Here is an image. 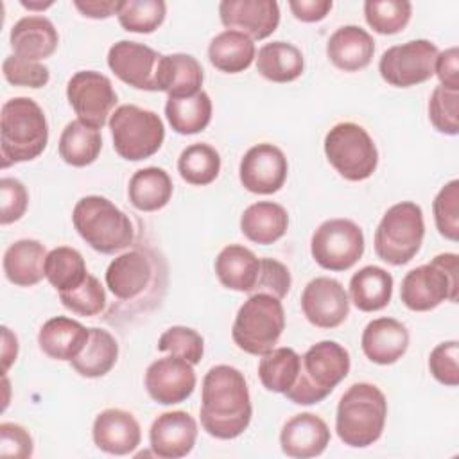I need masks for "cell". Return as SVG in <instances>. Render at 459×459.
<instances>
[{"mask_svg": "<svg viewBox=\"0 0 459 459\" xmlns=\"http://www.w3.org/2000/svg\"><path fill=\"white\" fill-rule=\"evenodd\" d=\"M253 405L246 377L233 366L208 369L201 387V425L212 437L235 439L251 421Z\"/></svg>", "mask_w": 459, "mask_h": 459, "instance_id": "obj_1", "label": "cell"}, {"mask_svg": "<svg viewBox=\"0 0 459 459\" xmlns=\"http://www.w3.org/2000/svg\"><path fill=\"white\" fill-rule=\"evenodd\" d=\"M48 143V124L39 104L29 97L4 102L0 115L2 167L38 158Z\"/></svg>", "mask_w": 459, "mask_h": 459, "instance_id": "obj_2", "label": "cell"}, {"mask_svg": "<svg viewBox=\"0 0 459 459\" xmlns=\"http://www.w3.org/2000/svg\"><path fill=\"white\" fill-rule=\"evenodd\" d=\"M387 418L384 393L368 382L350 385L337 403L335 430L339 439L353 448H366L380 439Z\"/></svg>", "mask_w": 459, "mask_h": 459, "instance_id": "obj_3", "label": "cell"}, {"mask_svg": "<svg viewBox=\"0 0 459 459\" xmlns=\"http://www.w3.org/2000/svg\"><path fill=\"white\" fill-rule=\"evenodd\" d=\"M350 366V353L342 344L335 341L316 342L301 355L298 378L283 394L298 405L319 403L346 378Z\"/></svg>", "mask_w": 459, "mask_h": 459, "instance_id": "obj_4", "label": "cell"}, {"mask_svg": "<svg viewBox=\"0 0 459 459\" xmlns=\"http://www.w3.org/2000/svg\"><path fill=\"white\" fill-rule=\"evenodd\" d=\"M72 222L79 237L102 255L118 253L134 240L129 215L102 195L81 197L74 206Z\"/></svg>", "mask_w": 459, "mask_h": 459, "instance_id": "obj_5", "label": "cell"}, {"mask_svg": "<svg viewBox=\"0 0 459 459\" xmlns=\"http://www.w3.org/2000/svg\"><path fill=\"white\" fill-rule=\"evenodd\" d=\"M459 256L441 253L429 264L411 269L400 287V299L412 312H429L443 301H457Z\"/></svg>", "mask_w": 459, "mask_h": 459, "instance_id": "obj_6", "label": "cell"}, {"mask_svg": "<svg viewBox=\"0 0 459 459\" xmlns=\"http://www.w3.org/2000/svg\"><path fill=\"white\" fill-rule=\"evenodd\" d=\"M285 330V310L278 298L264 292L251 294L238 308L231 337L249 355H265L280 341Z\"/></svg>", "mask_w": 459, "mask_h": 459, "instance_id": "obj_7", "label": "cell"}, {"mask_svg": "<svg viewBox=\"0 0 459 459\" xmlns=\"http://www.w3.org/2000/svg\"><path fill=\"white\" fill-rule=\"evenodd\" d=\"M425 237V221L420 204L402 201L387 208L375 231V253L391 265L411 262Z\"/></svg>", "mask_w": 459, "mask_h": 459, "instance_id": "obj_8", "label": "cell"}, {"mask_svg": "<svg viewBox=\"0 0 459 459\" xmlns=\"http://www.w3.org/2000/svg\"><path fill=\"white\" fill-rule=\"evenodd\" d=\"M113 149L127 161L147 160L156 154L165 140L161 118L145 108L134 104L118 106L109 120Z\"/></svg>", "mask_w": 459, "mask_h": 459, "instance_id": "obj_9", "label": "cell"}, {"mask_svg": "<svg viewBox=\"0 0 459 459\" xmlns=\"http://www.w3.org/2000/svg\"><path fill=\"white\" fill-rule=\"evenodd\" d=\"M330 165L348 181H364L377 170L378 151L369 133L355 122H339L325 136Z\"/></svg>", "mask_w": 459, "mask_h": 459, "instance_id": "obj_10", "label": "cell"}, {"mask_svg": "<svg viewBox=\"0 0 459 459\" xmlns=\"http://www.w3.org/2000/svg\"><path fill=\"white\" fill-rule=\"evenodd\" d=\"M310 253L326 271H348L364 255V233L350 219H328L314 231Z\"/></svg>", "mask_w": 459, "mask_h": 459, "instance_id": "obj_11", "label": "cell"}, {"mask_svg": "<svg viewBox=\"0 0 459 459\" xmlns=\"http://www.w3.org/2000/svg\"><path fill=\"white\" fill-rule=\"evenodd\" d=\"M437 47L429 39H412L389 47L380 61L382 79L396 88H411L429 81L434 75Z\"/></svg>", "mask_w": 459, "mask_h": 459, "instance_id": "obj_12", "label": "cell"}, {"mask_svg": "<svg viewBox=\"0 0 459 459\" xmlns=\"http://www.w3.org/2000/svg\"><path fill=\"white\" fill-rule=\"evenodd\" d=\"M66 99L72 109L84 126L102 129L118 102V95L109 81L100 72H75L66 84Z\"/></svg>", "mask_w": 459, "mask_h": 459, "instance_id": "obj_13", "label": "cell"}, {"mask_svg": "<svg viewBox=\"0 0 459 459\" xmlns=\"http://www.w3.org/2000/svg\"><path fill=\"white\" fill-rule=\"evenodd\" d=\"M289 165L283 151L273 143H256L246 151L238 165V178L247 192L269 195L287 179Z\"/></svg>", "mask_w": 459, "mask_h": 459, "instance_id": "obj_14", "label": "cell"}, {"mask_svg": "<svg viewBox=\"0 0 459 459\" xmlns=\"http://www.w3.org/2000/svg\"><path fill=\"white\" fill-rule=\"evenodd\" d=\"M301 310L310 325L332 330L346 321L350 298L341 281L317 276L310 280L301 292Z\"/></svg>", "mask_w": 459, "mask_h": 459, "instance_id": "obj_15", "label": "cell"}, {"mask_svg": "<svg viewBox=\"0 0 459 459\" xmlns=\"http://www.w3.org/2000/svg\"><path fill=\"white\" fill-rule=\"evenodd\" d=\"M160 59L161 54L154 48L127 39L117 41L108 52L109 70L127 86L145 91H158L156 72Z\"/></svg>", "mask_w": 459, "mask_h": 459, "instance_id": "obj_16", "label": "cell"}, {"mask_svg": "<svg viewBox=\"0 0 459 459\" xmlns=\"http://www.w3.org/2000/svg\"><path fill=\"white\" fill-rule=\"evenodd\" d=\"M143 382L154 402L174 405L185 402L194 393L197 378L188 360L178 355H169L149 364Z\"/></svg>", "mask_w": 459, "mask_h": 459, "instance_id": "obj_17", "label": "cell"}, {"mask_svg": "<svg viewBox=\"0 0 459 459\" xmlns=\"http://www.w3.org/2000/svg\"><path fill=\"white\" fill-rule=\"evenodd\" d=\"M219 18L228 30L265 39L278 29L280 5L276 0H222Z\"/></svg>", "mask_w": 459, "mask_h": 459, "instance_id": "obj_18", "label": "cell"}, {"mask_svg": "<svg viewBox=\"0 0 459 459\" xmlns=\"http://www.w3.org/2000/svg\"><path fill=\"white\" fill-rule=\"evenodd\" d=\"M197 439V421L186 411H167L149 429V443L154 455L179 459L192 452Z\"/></svg>", "mask_w": 459, "mask_h": 459, "instance_id": "obj_19", "label": "cell"}, {"mask_svg": "<svg viewBox=\"0 0 459 459\" xmlns=\"http://www.w3.org/2000/svg\"><path fill=\"white\" fill-rule=\"evenodd\" d=\"M152 274L154 267L147 253L131 249L111 260L106 269V285L117 299L131 301L152 283Z\"/></svg>", "mask_w": 459, "mask_h": 459, "instance_id": "obj_20", "label": "cell"}, {"mask_svg": "<svg viewBox=\"0 0 459 459\" xmlns=\"http://www.w3.org/2000/svg\"><path fill=\"white\" fill-rule=\"evenodd\" d=\"M330 443V429L314 412H301L285 421L280 432L281 452L294 459L321 455Z\"/></svg>", "mask_w": 459, "mask_h": 459, "instance_id": "obj_21", "label": "cell"}, {"mask_svg": "<svg viewBox=\"0 0 459 459\" xmlns=\"http://www.w3.org/2000/svg\"><path fill=\"white\" fill-rule=\"evenodd\" d=\"M91 437L99 450L111 455H126L140 445L142 430L131 412L124 409H104L93 421Z\"/></svg>", "mask_w": 459, "mask_h": 459, "instance_id": "obj_22", "label": "cell"}, {"mask_svg": "<svg viewBox=\"0 0 459 459\" xmlns=\"http://www.w3.org/2000/svg\"><path fill=\"white\" fill-rule=\"evenodd\" d=\"M360 346L371 362L389 366L405 355L409 348V330L394 317H377L366 325Z\"/></svg>", "mask_w": 459, "mask_h": 459, "instance_id": "obj_23", "label": "cell"}, {"mask_svg": "<svg viewBox=\"0 0 459 459\" xmlns=\"http://www.w3.org/2000/svg\"><path fill=\"white\" fill-rule=\"evenodd\" d=\"M9 43L14 50V56L29 61H41L56 52L59 45V34L48 18L32 14L20 18L13 25Z\"/></svg>", "mask_w": 459, "mask_h": 459, "instance_id": "obj_24", "label": "cell"}, {"mask_svg": "<svg viewBox=\"0 0 459 459\" xmlns=\"http://www.w3.org/2000/svg\"><path fill=\"white\" fill-rule=\"evenodd\" d=\"M375 54L373 36L359 25L339 27L326 43L330 63L342 72H359L366 68Z\"/></svg>", "mask_w": 459, "mask_h": 459, "instance_id": "obj_25", "label": "cell"}, {"mask_svg": "<svg viewBox=\"0 0 459 459\" xmlns=\"http://www.w3.org/2000/svg\"><path fill=\"white\" fill-rule=\"evenodd\" d=\"M203 66L190 54L161 56L156 72V90L165 91L169 99L192 97L201 91Z\"/></svg>", "mask_w": 459, "mask_h": 459, "instance_id": "obj_26", "label": "cell"}, {"mask_svg": "<svg viewBox=\"0 0 459 459\" xmlns=\"http://www.w3.org/2000/svg\"><path fill=\"white\" fill-rule=\"evenodd\" d=\"M90 335V328L82 326L79 321L56 316L43 323L38 333V344L41 351L54 360H72L75 359Z\"/></svg>", "mask_w": 459, "mask_h": 459, "instance_id": "obj_27", "label": "cell"}, {"mask_svg": "<svg viewBox=\"0 0 459 459\" xmlns=\"http://www.w3.org/2000/svg\"><path fill=\"white\" fill-rule=\"evenodd\" d=\"M47 249L39 240L22 238L13 242L4 253V273L18 287H32L45 278Z\"/></svg>", "mask_w": 459, "mask_h": 459, "instance_id": "obj_28", "label": "cell"}, {"mask_svg": "<svg viewBox=\"0 0 459 459\" xmlns=\"http://www.w3.org/2000/svg\"><path fill=\"white\" fill-rule=\"evenodd\" d=\"M289 228L287 210L273 201H258L240 215V231L255 244L269 246L280 240Z\"/></svg>", "mask_w": 459, "mask_h": 459, "instance_id": "obj_29", "label": "cell"}, {"mask_svg": "<svg viewBox=\"0 0 459 459\" xmlns=\"http://www.w3.org/2000/svg\"><path fill=\"white\" fill-rule=\"evenodd\" d=\"M260 269V258L256 255L240 246L230 244L221 249L215 258V274L219 281L237 292H253Z\"/></svg>", "mask_w": 459, "mask_h": 459, "instance_id": "obj_30", "label": "cell"}, {"mask_svg": "<svg viewBox=\"0 0 459 459\" xmlns=\"http://www.w3.org/2000/svg\"><path fill=\"white\" fill-rule=\"evenodd\" d=\"M172 179L160 167H145L136 170L127 185L129 203L140 212H156L169 204L172 197Z\"/></svg>", "mask_w": 459, "mask_h": 459, "instance_id": "obj_31", "label": "cell"}, {"mask_svg": "<svg viewBox=\"0 0 459 459\" xmlns=\"http://www.w3.org/2000/svg\"><path fill=\"white\" fill-rule=\"evenodd\" d=\"M393 296V276L378 267L366 265L350 280V298L362 312H377L389 305Z\"/></svg>", "mask_w": 459, "mask_h": 459, "instance_id": "obj_32", "label": "cell"}, {"mask_svg": "<svg viewBox=\"0 0 459 459\" xmlns=\"http://www.w3.org/2000/svg\"><path fill=\"white\" fill-rule=\"evenodd\" d=\"M256 57L255 43L238 30H222L208 45L210 63L224 74H240L247 70Z\"/></svg>", "mask_w": 459, "mask_h": 459, "instance_id": "obj_33", "label": "cell"}, {"mask_svg": "<svg viewBox=\"0 0 459 459\" xmlns=\"http://www.w3.org/2000/svg\"><path fill=\"white\" fill-rule=\"evenodd\" d=\"M305 68L301 50L289 41H273L258 48L256 70L273 82L296 81Z\"/></svg>", "mask_w": 459, "mask_h": 459, "instance_id": "obj_34", "label": "cell"}, {"mask_svg": "<svg viewBox=\"0 0 459 459\" xmlns=\"http://www.w3.org/2000/svg\"><path fill=\"white\" fill-rule=\"evenodd\" d=\"M118 359V344L115 337L102 328H90L82 351L70 360L72 368L86 378H99L111 371Z\"/></svg>", "mask_w": 459, "mask_h": 459, "instance_id": "obj_35", "label": "cell"}, {"mask_svg": "<svg viewBox=\"0 0 459 459\" xmlns=\"http://www.w3.org/2000/svg\"><path fill=\"white\" fill-rule=\"evenodd\" d=\"M165 117L178 134H195L208 127L212 120V100L206 91L192 97L167 99Z\"/></svg>", "mask_w": 459, "mask_h": 459, "instance_id": "obj_36", "label": "cell"}, {"mask_svg": "<svg viewBox=\"0 0 459 459\" xmlns=\"http://www.w3.org/2000/svg\"><path fill=\"white\" fill-rule=\"evenodd\" d=\"M100 149V131L84 126L81 120L68 122L59 136V156L72 167L91 165L99 158Z\"/></svg>", "mask_w": 459, "mask_h": 459, "instance_id": "obj_37", "label": "cell"}, {"mask_svg": "<svg viewBox=\"0 0 459 459\" xmlns=\"http://www.w3.org/2000/svg\"><path fill=\"white\" fill-rule=\"evenodd\" d=\"M299 366L301 355H298L292 348H273L269 353L262 355L258 362V378L267 391L283 394L294 385Z\"/></svg>", "mask_w": 459, "mask_h": 459, "instance_id": "obj_38", "label": "cell"}, {"mask_svg": "<svg viewBox=\"0 0 459 459\" xmlns=\"http://www.w3.org/2000/svg\"><path fill=\"white\" fill-rule=\"evenodd\" d=\"M82 255L68 246H59L48 251L45 260V278L57 292L77 289L88 276Z\"/></svg>", "mask_w": 459, "mask_h": 459, "instance_id": "obj_39", "label": "cell"}, {"mask_svg": "<svg viewBox=\"0 0 459 459\" xmlns=\"http://www.w3.org/2000/svg\"><path fill=\"white\" fill-rule=\"evenodd\" d=\"M178 172L183 181L190 185H210L221 172V156L215 147L208 143H192L181 151L178 158Z\"/></svg>", "mask_w": 459, "mask_h": 459, "instance_id": "obj_40", "label": "cell"}, {"mask_svg": "<svg viewBox=\"0 0 459 459\" xmlns=\"http://www.w3.org/2000/svg\"><path fill=\"white\" fill-rule=\"evenodd\" d=\"M165 14L167 4L163 0H118L117 18L127 32L151 34L163 23Z\"/></svg>", "mask_w": 459, "mask_h": 459, "instance_id": "obj_41", "label": "cell"}, {"mask_svg": "<svg viewBox=\"0 0 459 459\" xmlns=\"http://www.w3.org/2000/svg\"><path fill=\"white\" fill-rule=\"evenodd\" d=\"M412 4L407 0H368L364 2V18L378 34H398L411 22Z\"/></svg>", "mask_w": 459, "mask_h": 459, "instance_id": "obj_42", "label": "cell"}, {"mask_svg": "<svg viewBox=\"0 0 459 459\" xmlns=\"http://www.w3.org/2000/svg\"><path fill=\"white\" fill-rule=\"evenodd\" d=\"M434 222L441 237L457 242L459 238V181L452 179L434 197Z\"/></svg>", "mask_w": 459, "mask_h": 459, "instance_id": "obj_43", "label": "cell"}, {"mask_svg": "<svg viewBox=\"0 0 459 459\" xmlns=\"http://www.w3.org/2000/svg\"><path fill=\"white\" fill-rule=\"evenodd\" d=\"M59 299L65 308L84 317H93L106 308V290L93 274H88L77 289L59 292Z\"/></svg>", "mask_w": 459, "mask_h": 459, "instance_id": "obj_44", "label": "cell"}, {"mask_svg": "<svg viewBox=\"0 0 459 459\" xmlns=\"http://www.w3.org/2000/svg\"><path fill=\"white\" fill-rule=\"evenodd\" d=\"M429 120L443 134L459 133V91L436 86L429 97Z\"/></svg>", "mask_w": 459, "mask_h": 459, "instance_id": "obj_45", "label": "cell"}, {"mask_svg": "<svg viewBox=\"0 0 459 459\" xmlns=\"http://www.w3.org/2000/svg\"><path fill=\"white\" fill-rule=\"evenodd\" d=\"M158 351L178 355L192 366L199 364L204 353V341L201 333L188 326H170L158 339Z\"/></svg>", "mask_w": 459, "mask_h": 459, "instance_id": "obj_46", "label": "cell"}, {"mask_svg": "<svg viewBox=\"0 0 459 459\" xmlns=\"http://www.w3.org/2000/svg\"><path fill=\"white\" fill-rule=\"evenodd\" d=\"M2 72L7 82L14 86H27V88H43L48 79L50 72L39 61H29L18 56H7L2 63Z\"/></svg>", "mask_w": 459, "mask_h": 459, "instance_id": "obj_47", "label": "cell"}, {"mask_svg": "<svg viewBox=\"0 0 459 459\" xmlns=\"http://www.w3.org/2000/svg\"><path fill=\"white\" fill-rule=\"evenodd\" d=\"M459 342L445 341L439 342L429 355V369L432 377L448 387L459 384Z\"/></svg>", "mask_w": 459, "mask_h": 459, "instance_id": "obj_48", "label": "cell"}, {"mask_svg": "<svg viewBox=\"0 0 459 459\" xmlns=\"http://www.w3.org/2000/svg\"><path fill=\"white\" fill-rule=\"evenodd\" d=\"M290 281H292L290 271L285 264L274 258H260V269H258V278H256L253 294L264 292L281 299L287 296L290 289Z\"/></svg>", "mask_w": 459, "mask_h": 459, "instance_id": "obj_49", "label": "cell"}, {"mask_svg": "<svg viewBox=\"0 0 459 459\" xmlns=\"http://www.w3.org/2000/svg\"><path fill=\"white\" fill-rule=\"evenodd\" d=\"M0 194H2V212L0 222L11 224L25 215L29 204V194L22 181L14 178H2L0 179Z\"/></svg>", "mask_w": 459, "mask_h": 459, "instance_id": "obj_50", "label": "cell"}, {"mask_svg": "<svg viewBox=\"0 0 459 459\" xmlns=\"http://www.w3.org/2000/svg\"><path fill=\"white\" fill-rule=\"evenodd\" d=\"M34 443L25 427L11 421H4L0 425V455L27 459L32 455Z\"/></svg>", "mask_w": 459, "mask_h": 459, "instance_id": "obj_51", "label": "cell"}, {"mask_svg": "<svg viewBox=\"0 0 459 459\" xmlns=\"http://www.w3.org/2000/svg\"><path fill=\"white\" fill-rule=\"evenodd\" d=\"M459 50L457 47H450L443 52H437L434 63V74L437 75L443 88L459 91Z\"/></svg>", "mask_w": 459, "mask_h": 459, "instance_id": "obj_52", "label": "cell"}, {"mask_svg": "<svg viewBox=\"0 0 459 459\" xmlns=\"http://www.w3.org/2000/svg\"><path fill=\"white\" fill-rule=\"evenodd\" d=\"M333 7L332 0H290L289 9L292 11L294 18L305 23L321 22L330 9Z\"/></svg>", "mask_w": 459, "mask_h": 459, "instance_id": "obj_53", "label": "cell"}, {"mask_svg": "<svg viewBox=\"0 0 459 459\" xmlns=\"http://www.w3.org/2000/svg\"><path fill=\"white\" fill-rule=\"evenodd\" d=\"M74 5L82 16L93 18V20L109 18L117 14V9H118V2L115 0H86V2L75 0Z\"/></svg>", "mask_w": 459, "mask_h": 459, "instance_id": "obj_54", "label": "cell"}, {"mask_svg": "<svg viewBox=\"0 0 459 459\" xmlns=\"http://www.w3.org/2000/svg\"><path fill=\"white\" fill-rule=\"evenodd\" d=\"M4 330V346H2V359H4V371H7L11 368V364L16 360L18 355V339L16 335L11 333V330L7 326L2 328Z\"/></svg>", "mask_w": 459, "mask_h": 459, "instance_id": "obj_55", "label": "cell"}, {"mask_svg": "<svg viewBox=\"0 0 459 459\" xmlns=\"http://www.w3.org/2000/svg\"><path fill=\"white\" fill-rule=\"evenodd\" d=\"M22 5H23V7H27V9H45V7L52 5V2H47V4L38 2V4H34V2H25V0H22Z\"/></svg>", "mask_w": 459, "mask_h": 459, "instance_id": "obj_56", "label": "cell"}]
</instances>
